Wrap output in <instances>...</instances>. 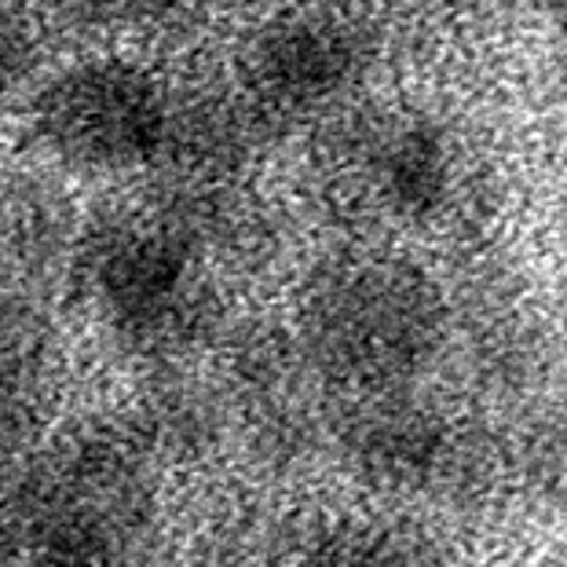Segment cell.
I'll return each instance as SVG.
<instances>
[{
  "label": "cell",
  "instance_id": "cell-5",
  "mask_svg": "<svg viewBox=\"0 0 567 567\" xmlns=\"http://www.w3.org/2000/svg\"><path fill=\"white\" fill-rule=\"evenodd\" d=\"M373 59V33L355 11L308 4L257 30L243 59V100L260 125L300 122L355 89Z\"/></svg>",
  "mask_w": 567,
  "mask_h": 567
},
{
  "label": "cell",
  "instance_id": "cell-14",
  "mask_svg": "<svg viewBox=\"0 0 567 567\" xmlns=\"http://www.w3.org/2000/svg\"><path fill=\"white\" fill-rule=\"evenodd\" d=\"M52 16L74 27H114V22H165L187 0H41Z\"/></svg>",
  "mask_w": 567,
  "mask_h": 567
},
{
  "label": "cell",
  "instance_id": "cell-15",
  "mask_svg": "<svg viewBox=\"0 0 567 567\" xmlns=\"http://www.w3.org/2000/svg\"><path fill=\"white\" fill-rule=\"evenodd\" d=\"M535 4H538L542 11H549L553 19H560V11H564V0H535Z\"/></svg>",
  "mask_w": 567,
  "mask_h": 567
},
{
  "label": "cell",
  "instance_id": "cell-13",
  "mask_svg": "<svg viewBox=\"0 0 567 567\" xmlns=\"http://www.w3.org/2000/svg\"><path fill=\"white\" fill-rule=\"evenodd\" d=\"M41 436V406L30 384L0 389V484L19 480V462L33 451Z\"/></svg>",
  "mask_w": 567,
  "mask_h": 567
},
{
  "label": "cell",
  "instance_id": "cell-2",
  "mask_svg": "<svg viewBox=\"0 0 567 567\" xmlns=\"http://www.w3.org/2000/svg\"><path fill=\"white\" fill-rule=\"evenodd\" d=\"M147 451L136 436L89 432L0 498V557L114 560L151 520Z\"/></svg>",
  "mask_w": 567,
  "mask_h": 567
},
{
  "label": "cell",
  "instance_id": "cell-1",
  "mask_svg": "<svg viewBox=\"0 0 567 567\" xmlns=\"http://www.w3.org/2000/svg\"><path fill=\"white\" fill-rule=\"evenodd\" d=\"M443 300L425 271L395 257H348L316 275L300 348L326 381L355 392L400 389L436 355Z\"/></svg>",
  "mask_w": 567,
  "mask_h": 567
},
{
  "label": "cell",
  "instance_id": "cell-10",
  "mask_svg": "<svg viewBox=\"0 0 567 567\" xmlns=\"http://www.w3.org/2000/svg\"><path fill=\"white\" fill-rule=\"evenodd\" d=\"M70 243V209L52 187L22 179L0 195V257H11L19 268L44 271L66 257Z\"/></svg>",
  "mask_w": 567,
  "mask_h": 567
},
{
  "label": "cell",
  "instance_id": "cell-12",
  "mask_svg": "<svg viewBox=\"0 0 567 567\" xmlns=\"http://www.w3.org/2000/svg\"><path fill=\"white\" fill-rule=\"evenodd\" d=\"M41 70V33L27 11L0 0V100H11Z\"/></svg>",
  "mask_w": 567,
  "mask_h": 567
},
{
  "label": "cell",
  "instance_id": "cell-7",
  "mask_svg": "<svg viewBox=\"0 0 567 567\" xmlns=\"http://www.w3.org/2000/svg\"><path fill=\"white\" fill-rule=\"evenodd\" d=\"M367 400L344 425V457L363 484L378 491H417L451 468L454 436L429 406L400 389L363 392Z\"/></svg>",
  "mask_w": 567,
  "mask_h": 567
},
{
  "label": "cell",
  "instance_id": "cell-6",
  "mask_svg": "<svg viewBox=\"0 0 567 567\" xmlns=\"http://www.w3.org/2000/svg\"><path fill=\"white\" fill-rule=\"evenodd\" d=\"M330 184L348 202L370 205L395 220L436 216L454 187L451 147L425 117L363 114L337 128L326 147Z\"/></svg>",
  "mask_w": 567,
  "mask_h": 567
},
{
  "label": "cell",
  "instance_id": "cell-11",
  "mask_svg": "<svg viewBox=\"0 0 567 567\" xmlns=\"http://www.w3.org/2000/svg\"><path fill=\"white\" fill-rule=\"evenodd\" d=\"M52 352V326L33 300L0 289V389L33 384Z\"/></svg>",
  "mask_w": 567,
  "mask_h": 567
},
{
  "label": "cell",
  "instance_id": "cell-8",
  "mask_svg": "<svg viewBox=\"0 0 567 567\" xmlns=\"http://www.w3.org/2000/svg\"><path fill=\"white\" fill-rule=\"evenodd\" d=\"M257 125L243 92H198L179 103L168 100L158 158L173 162L184 184H227L249 158Z\"/></svg>",
  "mask_w": 567,
  "mask_h": 567
},
{
  "label": "cell",
  "instance_id": "cell-9",
  "mask_svg": "<svg viewBox=\"0 0 567 567\" xmlns=\"http://www.w3.org/2000/svg\"><path fill=\"white\" fill-rule=\"evenodd\" d=\"M132 436L147 454L173 457V462H198L224 436V410L202 384L168 378L143 395Z\"/></svg>",
  "mask_w": 567,
  "mask_h": 567
},
{
  "label": "cell",
  "instance_id": "cell-4",
  "mask_svg": "<svg viewBox=\"0 0 567 567\" xmlns=\"http://www.w3.org/2000/svg\"><path fill=\"white\" fill-rule=\"evenodd\" d=\"M168 117L162 81L128 59L66 66L33 100L30 125L41 147L81 173H125L158 158Z\"/></svg>",
  "mask_w": 567,
  "mask_h": 567
},
{
  "label": "cell",
  "instance_id": "cell-3",
  "mask_svg": "<svg viewBox=\"0 0 567 567\" xmlns=\"http://www.w3.org/2000/svg\"><path fill=\"white\" fill-rule=\"evenodd\" d=\"M74 268L132 352L173 359L213 333L216 297L195 271V246L165 213L92 224L74 246Z\"/></svg>",
  "mask_w": 567,
  "mask_h": 567
}]
</instances>
